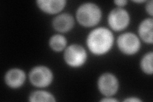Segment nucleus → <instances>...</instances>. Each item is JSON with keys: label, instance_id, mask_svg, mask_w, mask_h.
<instances>
[{"label": "nucleus", "instance_id": "4", "mask_svg": "<svg viewBox=\"0 0 153 102\" xmlns=\"http://www.w3.org/2000/svg\"><path fill=\"white\" fill-rule=\"evenodd\" d=\"M118 47L123 53L127 55L135 54L140 48V42L135 34L125 33L119 36Z\"/></svg>", "mask_w": 153, "mask_h": 102}, {"label": "nucleus", "instance_id": "10", "mask_svg": "<svg viewBox=\"0 0 153 102\" xmlns=\"http://www.w3.org/2000/svg\"><path fill=\"white\" fill-rule=\"evenodd\" d=\"M36 3L43 12L54 14L61 12L66 4L65 0H39Z\"/></svg>", "mask_w": 153, "mask_h": 102}, {"label": "nucleus", "instance_id": "5", "mask_svg": "<svg viewBox=\"0 0 153 102\" xmlns=\"http://www.w3.org/2000/svg\"><path fill=\"white\" fill-rule=\"evenodd\" d=\"M52 79V72L46 66H36L30 73V80L31 84L36 87H47L51 83Z\"/></svg>", "mask_w": 153, "mask_h": 102}, {"label": "nucleus", "instance_id": "11", "mask_svg": "<svg viewBox=\"0 0 153 102\" xmlns=\"http://www.w3.org/2000/svg\"><path fill=\"white\" fill-rule=\"evenodd\" d=\"M138 34L142 39L146 43H152L153 20L148 18L143 20L138 27Z\"/></svg>", "mask_w": 153, "mask_h": 102}, {"label": "nucleus", "instance_id": "2", "mask_svg": "<svg viewBox=\"0 0 153 102\" xmlns=\"http://www.w3.org/2000/svg\"><path fill=\"white\" fill-rule=\"evenodd\" d=\"M102 17L101 10L92 3H85L79 7L76 11V19L84 27H93L100 22Z\"/></svg>", "mask_w": 153, "mask_h": 102}, {"label": "nucleus", "instance_id": "15", "mask_svg": "<svg viewBox=\"0 0 153 102\" xmlns=\"http://www.w3.org/2000/svg\"><path fill=\"white\" fill-rule=\"evenodd\" d=\"M146 10L148 12V13L149 14L150 16H152V1L151 0V1H148L147 5H146Z\"/></svg>", "mask_w": 153, "mask_h": 102}, {"label": "nucleus", "instance_id": "1", "mask_svg": "<svg viewBox=\"0 0 153 102\" xmlns=\"http://www.w3.org/2000/svg\"><path fill=\"white\" fill-rule=\"evenodd\" d=\"M114 36L112 33L105 28L94 29L87 38L89 49L94 54L103 55L108 52L112 47Z\"/></svg>", "mask_w": 153, "mask_h": 102}, {"label": "nucleus", "instance_id": "3", "mask_svg": "<svg viewBox=\"0 0 153 102\" xmlns=\"http://www.w3.org/2000/svg\"><path fill=\"white\" fill-rule=\"evenodd\" d=\"M65 61L71 67L82 66L87 59L85 50L79 45L74 44L66 48L64 54Z\"/></svg>", "mask_w": 153, "mask_h": 102}, {"label": "nucleus", "instance_id": "13", "mask_svg": "<svg viewBox=\"0 0 153 102\" xmlns=\"http://www.w3.org/2000/svg\"><path fill=\"white\" fill-rule=\"evenodd\" d=\"M49 45L53 51L60 52L65 48L66 45V40L63 36L55 35L51 38Z\"/></svg>", "mask_w": 153, "mask_h": 102}, {"label": "nucleus", "instance_id": "17", "mask_svg": "<svg viewBox=\"0 0 153 102\" xmlns=\"http://www.w3.org/2000/svg\"><path fill=\"white\" fill-rule=\"evenodd\" d=\"M124 101H135V102H137V101H141V100L140 99L135 98V97H133V98H127V99L124 100Z\"/></svg>", "mask_w": 153, "mask_h": 102}, {"label": "nucleus", "instance_id": "18", "mask_svg": "<svg viewBox=\"0 0 153 102\" xmlns=\"http://www.w3.org/2000/svg\"><path fill=\"white\" fill-rule=\"evenodd\" d=\"M102 101H111V102H112V101H117V100H116V99H114V98H111V97H108V98H103L101 100Z\"/></svg>", "mask_w": 153, "mask_h": 102}, {"label": "nucleus", "instance_id": "6", "mask_svg": "<svg viewBox=\"0 0 153 102\" xmlns=\"http://www.w3.org/2000/svg\"><path fill=\"white\" fill-rule=\"evenodd\" d=\"M130 20L128 12L121 7L112 10L108 17L109 26L116 31H120L126 28L130 23Z\"/></svg>", "mask_w": 153, "mask_h": 102}, {"label": "nucleus", "instance_id": "14", "mask_svg": "<svg viewBox=\"0 0 153 102\" xmlns=\"http://www.w3.org/2000/svg\"><path fill=\"white\" fill-rule=\"evenodd\" d=\"M152 52H149L146 54L142 59L140 66L142 71L147 74H152Z\"/></svg>", "mask_w": 153, "mask_h": 102}, {"label": "nucleus", "instance_id": "8", "mask_svg": "<svg viewBox=\"0 0 153 102\" xmlns=\"http://www.w3.org/2000/svg\"><path fill=\"white\" fill-rule=\"evenodd\" d=\"M26 79L25 73L19 68H13L5 75L6 84L11 88L16 89L22 86Z\"/></svg>", "mask_w": 153, "mask_h": 102}, {"label": "nucleus", "instance_id": "9", "mask_svg": "<svg viewBox=\"0 0 153 102\" xmlns=\"http://www.w3.org/2000/svg\"><path fill=\"white\" fill-rule=\"evenodd\" d=\"M52 25L56 30L61 33L69 31L74 25L73 17L68 13H63L56 16L53 21Z\"/></svg>", "mask_w": 153, "mask_h": 102}, {"label": "nucleus", "instance_id": "19", "mask_svg": "<svg viewBox=\"0 0 153 102\" xmlns=\"http://www.w3.org/2000/svg\"><path fill=\"white\" fill-rule=\"evenodd\" d=\"M134 2H135V3H143V2H145V1H143V0H142V1H134Z\"/></svg>", "mask_w": 153, "mask_h": 102}, {"label": "nucleus", "instance_id": "16", "mask_svg": "<svg viewBox=\"0 0 153 102\" xmlns=\"http://www.w3.org/2000/svg\"><path fill=\"white\" fill-rule=\"evenodd\" d=\"M114 3H116V5L121 7L126 5L127 3V1H125V0H116V1H114Z\"/></svg>", "mask_w": 153, "mask_h": 102}, {"label": "nucleus", "instance_id": "12", "mask_svg": "<svg viewBox=\"0 0 153 102\" xmlns=\"http://www.w3.org/2000/svg\"><path fill=\"white\" fill-rule=\"evenodd\" d=\"M29 100L30 101H56L54 96L44 91H36L31 93Z\"/></svg>", "mask_w": 153, "mask_h": 102}, {"label": "nucleus", "instance_id": "7", "mask_svg": "<svg viewBox=\"0 0 153 102\" xmlns=\"http://www.w3.org/2000/svg\"><path fill=\"white\" fill-rule=\"evenodd\" d=\"M98 87L101 93L105 96H112L117 93L119 87L117 79L113 74L105 73L98 81Z\"/></svg>", "mask_w": 153, "mask_h": 102}]
</instances>
